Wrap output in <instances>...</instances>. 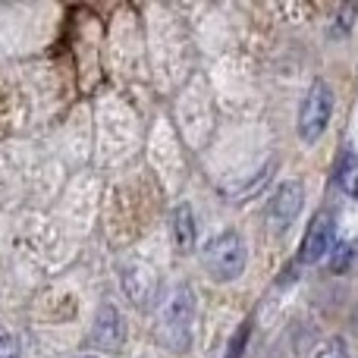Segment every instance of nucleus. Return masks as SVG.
<instances>
[{"mask_svg":"<svg viewBox=\"0 0 358 358\" xmlns=\"http://www.w3.org/2000/svg\"><path fill=\"white\" fill-rule=\"evenodd\" d=\"M192 324H195V292L189 286H176L157 317V340L170 352H185L192 343Z\"/></svg>","mask_w":358,"mask_h":358,"instance_id":"f257e3e1","label":"nucleus"},{"mask_svg":"<svg viewBox=\"0 0 358 358\" xmlns=\"http://www.w3.org/2000/svg\"><path fill=\"white\" fill-rule=\"evenodd\" d=\"M245 261H248L245 239H242L236 229H227V233L214 236L201 252L204 271H208L217 283H229V280H236L242 271H245Z\"/></svg>","mask_w":358,"mask_h":358,"instance_id":"f03ea898","label":"nucleus"},{"mask_svg":"<svg viewBox=\"0 0 358 358\" xmlns=\"http://www.w3.org/2000/svg\"><path fill=\"white\" fill-rule=\"evenodd\" d=\"M330 117H334V92H330V85L324 79H317L308 88L302 110H299V136L305 142H317L324 136V129L330 126Z\"/></svg>","mask_w":358,"mask_h":358,"instance_id":"7ed1b4c3","label":"nucleus"},{"mask_svg":"<svg viewBox=\"0 0 358 358\" xmlns=\"http://www.w3.org/2000/svg\"><path fill=\"white\" fill-rule=\"evenodd\" d=\"M334 233H336V223L330 210H317L311 217L308 229H305V239L302 248H299V261L302 264H317L321 258H327L334 252Z\"/></svg>","mask_w":358,"mask_h":358,"instance_id":"20e7f679","label":"nucleus"},{"mask_svg":"<svg viewBox=\"0 0 358 358\" xmlns=\"http://www.w3.org/2000/svg\"><path fill=\"white\" fill-rule=\"evenodd\" d=\"M302 201H305V185L302 182H283L271 198V208H267V220L277 233H286L292 220L299 217L302 210Z\"/></svg>","mask_w":358,"mask_h":358,"instance_id":"39448f33","label":"nucleus"},{"mask_svg":"<svg viewBox=\"0 0 358 358\" xmlns=\"http://www.w3.org/2000/svg\"><path fill=\"white\" fill-rule=\"evenodd\" d=\"M126 340V327H123V317L113 305H101L98 317H94V330H92V346L101 349V352H117Z\"/></svg>","mask_w":358,"mask_h":358,"instance_id":"423d86ee","label":"nucleus"},{"mask_svg":"<svg viewBox=\"0 0 358 358\" xmlns=\"http://www.w3.org/2000/svg\"><path fill=\"white\" fill-rule=\"evenodd\" d=\"M334 179H336V189H340L346 198H358V155L349 148V145L343 148L340 161H336Z\"/></svg>","mask_w":358,"mask_h":358,"instance_id":"0eeeda50","label":"nucleus"},{"mask_svg":"<svg viewBox=\"0 0 358 358\" xmlns=\"http://www.w3.org/2000/svg\"><path fill=\"white\" fill-rule=\"evenodd\" d=\"M170 229H173V242L179 252H192V245H195V217H192V208L189 204H179L173 210V217H170Z\"/></svg>","mask_w":358,"mask_h":358,"instance_id":"6e6552de","label":"nucleus"},{"mask_svg":"<svg viewBox=\"0 0 358 358\" xmlns=\"http://www.w3.org/2000/svg\"><path fill=\"white\" fill-rule=\"evenodd\" d=\"M334 261H330V264H334V271H346L349 264H352V258H355V242H336L334 245Z\"/></svg>","mask_w":358,"mask_h":358,"instance_id":"1a4fd4ad","label":"nucleus"},{"mask_svg":"<svg viewBox=\"0 0 358 358\" xmlns=\"http://www.w3.org/2000/svg\"><path fill=\"white\" fill-rule=\"evenodd\" d=\"M317 358H349V346L343 336H334V340H327L321 346V352H317Z\"/></svg>","mask_w":358,"mask_h":358,"instance_id":"9d476101","label":"nucleus"},{"mask_svg":"<svg viewBox=\"0 0 358 358\" xmlns=\"http://www.w3.org/2000/svg\"><path fill=\"white\" fill-rule=\"evenodd\" d=\"M245 343H248V324H242L239 334H236V336H233V343H229L227 358H239V355H242V349H245Z\"/></svg>","mask_w":358,"mask_h":358,"instance_id":"9b49d317","label":"nucleus"},{"mask_svg":"<svg viewBox=\"0 0 358 358\" xmlns=\"http://www.w3.org/2000/svg\"><path fill=\"white\" fill-rule=\"evenodd\" d=\"M352 19H355V6H349V10H340V19H336V31H334V35H343V31L352 29Z\"/></svg>","mask_w":358,"mask_h":358,"instance_id":"f8f14e48","label":"nucleus"},{"mask_svg":"<svg viewBox=\"0 0 358 358\" xmlns=\"http://www.w3.org/2000/svg\"><path fill=\"white\" fill-rule=\"evenodd\" d=\"M0 358H19V343L13 336H0Z\"/></svg>","mask_w":358,"mask_h":358,"instance_id":"ddd939ff","label":"nucleus"}]
</instances>
